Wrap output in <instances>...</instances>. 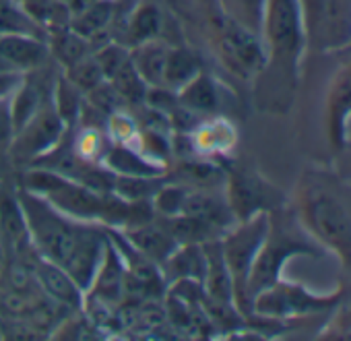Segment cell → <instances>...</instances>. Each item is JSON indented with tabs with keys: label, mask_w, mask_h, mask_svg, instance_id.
Wrapping results in <instances>:
<instances>
[{
	"label": "cell",
	"mask_w": 351,
	"mask_h": 341,
	"mask_svg": "<svg viewBox=\"0 0 351 341\" xmlns=\"http://www.w3.org/2000/svg\"><path fill=\"white\" fill-rule=\"evenodd\" d=\"M15 139V124L11 116V99L0 97V149H9Z\"/></svg>",
	"instance_id": "e575fe53"
},
{
	"label": "cell",
	"mask_w": 351,
	"mask_h": 341,
	"mask_svg": "<svg viewBox=\"0 0 351 341\" xmlns=\"http://www.w3.org/2000/svg\"><path fill=\"white\" fill-rule=\"evenodd\" d=\"M295 215L324 252H332L345 267H351V217L330 191L318 185L302 187Z\"/></svg>",
	"instance_id": "7a4b0ae2"
},
{
	"label": "cell",
	"mask_w": 351,
	"mask_h": 341,
	"mask_svg": "<svg viewBox=\"0 0 351 341\" xmlns=\"http://www.w3.org/2000/svg\"><path fill=\"white\" fill-rule=\"evenodd\" d=\"M93 58L99 64V69L104 73V79L110 81L128 62L130 52L124 46H118V44H104L99 50L93 52Z\"/></svg>",
	"instance_id": "d6a6232c"
},
{
	"label": "cell",
	"mask_w": 351,
	"mask_h": 341,
	"mask_svg": "<svg viewBox=\"0 0 351 341\" xmlns=\"http://www.w3.org/2000/svg\"><path fill=\"white\" fill-rule=\"evenodd\" d=\"M112 87L116 89V93L122 97V102L128 104H141L147 97V83L143 81V77L136 73L132 60L128 58V62L110 79Z\"/></svg>",
	"instance_id": "f1b7e54d"
},
{
	"label": "cell",
	"mask_w": 351,
	"mask_h": 341,
	"mask_svg": "<svg viewBox=\"0 0 351 341\" xmlns=\"http://www.w3.org/2000/svg\"><path fill=\"white\" fill-rule=\"evenodd\" d=\"M300 7H302V15H304V23H306V34H308V42L312 40L324 9L328 5V0H298Z\"/></svg>",
	"instance_id": "836d02e7"
},
{
	"label": "cell",
	"mask_w": 351,
	"mask_h": 341,
	"mask_svg": "<svg viewBox=\"0 0 351 341\" xmlns=\"http://www.w3.org/2000/svg\"><path fill=\"white\" fill-rule=\"evenodd\" d=\"M23 81V73L15 71H0V97L11 95Z\"/></svg>",
	"instance_id": "d590c367"
},
{
	"label": "cell",
	"mask_w": 351,
	"mask_h": 341,
	"mask_svg": "<svg viewBox=\"0 0 351 341\" xmlns=\"http://www.w3.org/2000/svg\"><path fill=\"white\" fill-rule=\"evenodd\" d=\"M205 252V277H203V290L205 296L217 302L236 304L234 300V281L228 269V263L223 259L221 250V238H213L203 242Z\"/></svg>",
	"instance_id": "e0dca14e"
},
{
	"label": "cell",
	"mask_w": 351,
	"mask_h": 341,
	"mask_svg": "<svg viewBox=\"0 0 351 341\" xmlns=\"http://www.w3.org/2000/svg\"><path fill=\"white\" fill-rule=\"evenodd\" d=\"M25 189L46 199L60 213L77 222H101L106 224L112 195L97 193L89 187H83L58 172L46 167H34L25 176Z\"/></svg>",
	"instance_id": "3957f363"
},
{
	"label": "cell",
	"mask_w": 351,
	"mask_h": 341,
	"mask_svg": "<svg viewBox=\"0 0 351 341\" xmlns=\"http://www.w3.org/2000/svg\"><path fill=\"white\" fill-rule=\"evenodd\" d=\"M106 165L110 172H116L120 176H145V178H157L161 169L153 163L147 161L145 155H138L126 147H116L108 153Z\"/></svg>",
	"instance_id": "484cf974"
},
{
	"label": "cell",
	"mask_w": 351,
	"mask_h": 341,
	"mask_svg": "<svg viewBox=\"0 0 351 341\" xmlns=\"http://www.w3.org/2000/svg\"><path fill=\"white\" fill-rule=\"evenodd\" d=\"M178 176L189 189L219 191L228 183V172L211 161H184L178 167Z\"/></svg>",
	"instance_id": "d4e9b609"
},
{
	"label": "cell",
	"mask_w": 351,
	"mask_h": 341,
	"mask_svg": "<svg viewBox=\"0 0 351 341\" xmlns=\"http://www.w3.org/2000/svg\"><path fill=\"white\" fill-rule=\"evenodd\" d=\"M269 213L261 211L248 220L236 222L221 236V250L228 263L232 281H234V300L236 308L246 316L252 314L250 298H248V277L254 265V259L267 238L269 232Z\"/></svg>",
	"instance_id": "8992f818"
},
{
	"label": "cell",
	"mask_w": 351,
	"mask_h": 341,
	"mask_svg": "<svg viewBox=\"0 0 351 341\" xmlns=\"http://www.w3.org/2000/svg\"><path fill=\"white\" fill-rule=\"evenodd\" d=\"M169 48L157 40H149L136 46V50L130 54V60L136 69V73L143 77L147 87H163V69L167 60Z\"/></svg>",
	"instance_id": "ffe728a7"
},
{
	"label": "cell",
	"mask_w": 351,
	"mask_h": 341,
	"mask_svg": "<svg viewBox=\"0 0 351 341\" xmlns=\"http://www.w3.org/2000/svg\"><path fill=\"white\" fill-rule=\"evenodd\" d=\"M66 79L81 91H91L93 87H97L99 83H104V73L99 69V64L95 62L93 54H87L85 58H81L79 62L71 64L66 69Z\"/></svg>",
	"instance_id": "4dcf8cb0"
},
{
	"label": "cell",
	"mask_w": 351,
	"mask_h": 341,
	"mask_svg": "<svg viewBox=\"0 0 351 341\" xmlns=\"http://www.w3.org/2000/svg\"><path fill=\"white\" fill-rule=\"evenodd\" d=\"M159 27H161L159 11H157L153 5H145V7H141V9L134 13V17H132V21H130V27H128V30H130L132 40H134L136 46H138V44H143V42L155 40L157 34H159Z\"/></svg>",
	"instance_id": "1f68e13d"
},
{
	"label": "cell",
	"mask_w": 351,
	"mask_h": 341,
	"mask_svg": "<svg viewBox=\"0 0 351 341\" xmlns=\"http://www.w3.org/2000/svg\"><path fill=\"white\" fill-rule=\"evenodd\" d=\"M201 73V60L186 48H169L165 69H163V87L180 91L189 81Z\"/></svg>",
	"instance_id": "44dd1931"
},
{
	"label": "cell",
	"mask_w": 351,
	"mask_h": 341,
	"mask_svg": "<svg viewBox=\"0 0 351 341\" xmlns=\"http://www.w3.org/2000/svg\"><path fill=\"white\" fill-rule=\"evenodd\" d=\"M34 277L52 302L71 308H79L85 302L83 290L75 283V279L66 273V269L54 261H48L38 255L34 263Z\"/></svg>",
	"instance_id": "9a60e30c"
},
{
	"label": "cell",
	"mask_w": 351,
	"mask_h": 341,
	"mask_svg": "<svg viewBox=\"0 0 351 341\" xmlns=\"http://www.w3.org/2000/svg\"><path fill=\"white\" fill-rule=\"evenodd\" d=\"M312 42L324 52H337L351 46V0H328Z\"/></svg>",
	"instance_id": "4fadbf2b"
},
{
	"label": "cell",
	"mask_w": 351,
	"mask_h": 341,
	"mask_svg": "<svg viewBox=\"0 0 351 341\" xmlns=\"http://www.w3.org/2000/svg\"><path fill=\"white\" fill-rule=\"evenodd\" d=\"M25 217L29 240L40 257L62 265L77 240L81 222L66 217L40 195L23 189L17 197Z\"/></svg>",
	"instance_id": "5b68a950"
},
{
	"label": "cell",
	"mask_w": 351,
	"mask_h": 341,
	"mask_svg": "<svg viewBox=\"0 0 351 341\" xmlns=\"http://www.w3.org/2000/svg\"><path fill=\"white\" fill-rule=\"evenodd\" d=\"M349 48H351V46H349Z\"/></svg>",
	"instance_id": "8d00e7d4"
},
{
	"label": "cell",
	"mask_w": 351,
	"mask_h": 341,
	"mask_svg": "<svg viewBox=\"0 0 351 341\" xmlns=\"http://www.w3.org/2000/svg\"><path fill=\"white\" fill-rule=\"evenodd\" d=\"M112 15H114V7L110 0H93L89 7H85L83 11H79L77 15L71 17L69 27L75 34L83 36L85 40L93 42L110 25Z\"/></svg>",
	"instance_id": "cb8c5ba5"
},
{
	"label": "cell",
	"mask_w": 351,
	"mask_h": 341,
	"mask_svg": "<svg viewBox=\"0 0 351 341\" xmlns=\"http://www.w3.org/2000/svg\"><path fill=\"white\" fill-rule=\"evenodd\" d=\"M219 48L226 64L244 79L254 77L267 67V48L263 38L226 15L219 27Z\"/></svg>",
	"instance_id": "ba28073f"
},
{
	"label": "cell",
	"mask_w": 351,
	"mask_h": 341,
	"mask_svg": "<svg viewBox=\"0 0 351 341\" xmlns=\"http://www.w3.org/2000/svg\"><path fill=\"white\" fill-rule=\"evenodd\" d=\"M126 240L138 252H143L147 259H151L157 265H161L176 248L180 246L178 242L171 238V234L165 230V226L157 217H153L147 224L128 228L126 230Z\"/></svg>",
	"instance_id": "ac0fdd59"
},
{
	"label": "cell",
	"mask_w": 351,
	"mask_h": 341,
	"mask_svg": "<svg viewBox=\"0 0 351 341\" xmlns=\"http://www.w3.org/2000/svg\"><path fill=\"white\" fill-rule=\"evenodd\" d=\"M324 118L330 147L343 149L347 145V130L351 120V60L343 64L328 83Z\"/></svg>",
	"instance_id": "7c38bea8"
},
{
	"label": "cell",
	"mask_w": 351,
	"mask_h": 341,
	"mask_svg": "<svg viewBox=\"0 0 351 341\" xmlns=\"http://www.w3.org/2000/svg\"><path fill=\"white\" fill-rule=\"evenodd\" d=\"M310 255V257H324V248L306 232L300 224L298 215L285 211L283 207L273 209L269 213V232L267 238L254 259L248 277V298L252 306V298L263 292L265 287L273 285L281 279V271L291 257Z\"/></svg>",
	"instance_id": "6da1fadb"
},
{
	"label": "cell",
	"mask_w": 351,
	"mask_h": 341,
	"mask_svg": "<svg viewBox=\"0 0 351 341\" xmlns=\"http://www.w3.org/2000/svg\"><path fill=\"white\" fill-rule=\"evenodd\" d=\"M261 38L267 48V64L275 62L285 75L295 77L308 44L306 23L298 0H267Z\"/></svg>",
	"instance_id": "277c9868"
},
{
	"label": "cell",
	"mask_w": 351,
	"mask_h": 341,
	"mask_svg": "<svg viewBox=\"0 0 351 341\" xmlns=\"http://www.w3.org/2000/svg\"><path fill=\"white\" fill-rule=\"evenodd\" d=\"M81 89H77L66 77H62L56 83V89L52 93V106L58 112V116L64 120V124H71L77 120V116L81 114L83 106H81Z\"/></svg>",
	"instance_id": "f546056e"
},
{
	"label": "cell",
	"mask_w": 351,
	"mask_h": 341,
	"mask_svg": "<svg viewBox=\"0 0 351 341\" xmlns=\"http://www.w3.org/2000/svg\"><path fill=\"white\" fill-rule=\"evenodd\" d=\"M106 244H108L106 232H99L91 224L81 222L75 246H73L69 259L62 263V267L75 279V283L83 290V294H87V290L95 277V271L106 252Z\"/></svg>",
	"instance_id": "8fae6325"
},
{
	"label": "cell",
	"mask_w": 351,
	"mask_h": 341,
	"mask_svg": "<svg viewBox=\"0 0 351 341\" xmlns=\"http://www.w3.org/2000/svg\"><path fill=\"white\" fill-rule=\"evenodd\" d=\"M180 106L186 108L189 112L195 114H211L219 106V95H217V85L213 83L211 77L203 75V71L189 81L180 91H178Z\"/></svg>",
	"instance_id": "7402d4cb"
},
{
	"label": "cell",
	"mask_w": 351,
	"mask_h": 341,
	"mask_svg": "<svg viewBox=\"0 0 351 341\" xmlns=\"http://www.w3.org/2000/svg\"><path fill=\"white\" fill-rule=\"evenodd\" d=\"M0 36H32L46 40V32L25 11L21 0H0Z\"/></svg>",
	"instance_id": "603a6c76"
},
{
	"label": "cell",
	"mask_w": 351,
	"mask_h": 341,
	"mask_svg": "<svg viewBox=\"0 0 351 341\" xmlns=\"http://www.w3.org/2000/svg\"><path fill=\"white\" fill-rule=\"evenodd\" d=\"M159 269L165 283H176L182 279H193L203 283L205 277L203 244H180L159 265Z\"/></svg>",
	"instance_id": "d6986e66"
},
{
	"label": "cell",
	"mask_w": 351,
	"mask_h": 341,
	"mask_svg": "<svg viewBox=\"0 0 351 341\" xmlns=\"http://www.w3.org/2000/svg\"><path fill=\"white\" fill-rule=\"evenodd\" d=\"M85 296H89L95 302L108 304V306L120 304V300L124 296V263H122L118 248L114 246V242L110 238L106 244L104 259H101V263L95 271V277Z\"/></svg>",
	"instance_id": "5bb4252c"
},
{
	"label": "cell",
	"mask_w": 351,
	"mask_h": 341,
	"mask_svg": "<svg viewBox=\"0 0 351 341\" xmlns=\"http://www.w3.org/2000/svg\"><path fill=\"white\" fill-rule=\"evenodd\" d=\"M223 15L234 19L236 23L244 25L254 34H263V19H265V5L267 0H219Z\"/></svg>",
	"instance_id": "83f0119b"
},
{
	"label": "cell",
	"mask_w": 351,
	"mask_h": 341,
	"mask_svg": "<svg viewBox=\"0 0 351 341\" xmlns=\"http://www.w3.org/2000/svg\"><path fill=\"white\" fill-rule=\"evenodd\" d=\"M46 40L32 36H0V58L15 73H34L48 60Z\"/></svg>",
	"instance_id": "2e32d148"
},
{
	"label": "cell",
	"mask_w": 351,
	"mask_h": 341,
	"mask_svg": "<svg viewBox=\"0 0 351 341\" xmlns=\"http://www.w3.org/2000/svg\"><path fill=\"white\" fill-rule=\"evenodd\" d=\"M64 130L66 124L50 102L42 106V110L15 132V139L9 149L17 159L34 163L38 157L46 155L62 141Z\"/></svg>",
	"instance_id": "9c48e42d"
},
{
	"label": "cell",
	"mask_w": 351,
	"mask_h": 341,
	"mask_svg": "<svg viewBox=\"0 0 351 341\" xmlns=\"http://www.w3.org/2000/svg\"><path fill=\"white\" fill-rule=\"evenodd\" d=\"M48 48L64 69H69L71 64H75L81 58H85L87 54H91V42L85 40L83 36L75 34L71 27L52 34V42Z\"/></svg>",
	"instance_id": "4316f807"
},
{
	"label": "cell",
	"mask_w": 351,
	"mask_h": 341,
	"mask_svg": "<svg viewBox=\"0 0 351 341\" xmlns=\"http://www.w3.org/2000/svg\"><path fill=\"white\" fill-rule=\"evenodd\" d=\"M343 294V287H337L330 294H316L302 283L277 279L273 285L265 287L252 298V314L271 320H289L306 314H318L335 308Z\"/></svg>",
	"instance_id": "52a82bcc"
},
{
	"label": "cell",
	"mask_w": 351,
	"mask_h": 341,
	"mask_svg": "<svg viewBox=\"0 0 351 341\" xmlns=\"http://www.w3.org/2000/svg\"><path fill=\"white\" fill-rule=\"evenodd\" d=\"M226 187L228 203L238 222L248 220L261 211H273L283 207V195L254 172H246V169L234 172L232 176H228Z\"/></svg>",
	"instance_id": "30bf717a"
}]
</instances>
